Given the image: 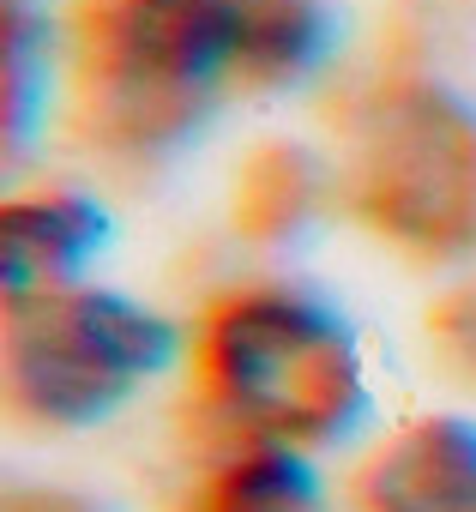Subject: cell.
Returning a JSON list of instances; mask_svg holds the SVG:
<instances>
[{
    "instance_id": "obj_3",
    "label": "cell",
    "mask_w": 476,
    "mask_h": 512,
    "mask_svg": "<svg viewBox=\"0 0 476 512\" xmlns=\"http://www.w3.org/2000/svg\"><path fill=\"white\" fill-rule=\"evenodd\" d=\"M344 199L422 266L476 253V103L428 73H380L344 115Z\"/></svg>"
},
{
    "instance_id": "obj_11",
    "label": "cell",
    "mask_w": 476,
    "mask_h": 512,
    "mask_svg": "<svg viewBox=\"0 0 476 512\" xmlns=\"http://www.w3.org/2000/svg\"><path fill=\"white\" fill-rule=\"evenodd\" d=\"M428 338L440 344V356H446L464 380H476V278L458 284V290H446V296L428 308Z\"/></svg>"
},
{
    "instance_id": "obj_10",
    "label": "cell",
    "mask_w": 476,
    "mask_h": 512,
    "mask_svg": "<svg viewBox=\"0 0 476 512\" xmlns=\"http://www.w3.org/2000/svg\"><path fill=\"white\" fill-rule=\"evenodd\" d=\"M49 55H55V31H49V13L43 0H0V73H7V157L19 163L37 121H43V103H49Z\"/></svg>"
},
{
    "instance_id": "obj_9",
    "label": "cell",
    "mask_w": 476,
    "mask_h": 512,
    "mask_svg": "<svg viewBox=\"0 0 476 512\" xmlns=\"http://www.w3.org/2000/svg\"><path fill=\"white\" fill-rule=\"evenodd\" d=\"M175 512H326V488L296 446H229Z\"/></svg>"
},
{
    "instance_id": "obj_1",
    "label": "cell",
    "mask_w": 476,
    "mask_h": 512,
    "mask_svg": "<svg viewBox=\"0 0 476 512\" xmlns=\"http://www.w3.org/2000/svg\"><path fill=\"white\" fill-rule=\"evenodd\" d=\"M248 0H73L67 85L85 145L163 163L199 139L242 67Z\"/></svg>"
},
{
    "instance_id": "obj_2",
    "label": "cell",
    "mask_w": 476,
    "mask_h": 512,
    "mask_svg": "<svg viewBox=\"0 0 476 512\" xmlns=\"http://www.w3.org/2000/svg\"><path fill=\"white\" fill-rule=\"evenodd\" d=\"M193 392L223 446H338L368 422L350 320L296 284L223 290L193 332Z\"/></svg>"
},
{
    "instance_id": "obj_5",
    "label": "cell",
    "mask_w": 476,
    "mask_h": 512,
    "mask_svg": "<svg viewBox=\"0 0 476 512\" xmlns=\"http://www.w3.org/2000/svg\"><path fill=\"white\" fill-rule=\"evenodd\" d=\"M362 512H476V422L416 416L356 470Z\"/></svg>"
},
{
    "instance_id": "obj_4",
    "label": "cell",
    "mask_w": 476,
    "mask_h": 512,
    "mask_svg": "<svg viewBox=\"0 0 476 512\" xmlns=\"http://www.w3.org/2000/svg\"><path fill=\"white\" fill-rule=\"evenodd\" d=\"M181 356V332L121 290H37L0 302L7 404L43 428H91Z\"/></svg>"
},
{
    "instance_id": "obj_8",
    "label": "cell",
    "mask_w": 476,
    "mask_h": 512,
    "mask_svg": "<svg viewBox=\"0 0 476 512\" xmlns=\"http://www.w3.org/2000/svg\"><path fill=\"white\" fill-rule=\"evenodd\" d=\"M320 163L290 145V139H266L242 157V169H235L229 181V223L242 241L254 247H284L296 241L314 211H320Z\"/></svg>"
},
{
    "instance_id": "obj_7",
    "label": "cell",
    "mask_w": 476,
    "mask_h": 512,
    "mask_svg": "<svg viewBox=\"0 0 476 512\" xmlns=\"http://www.w3.org/2000/svg\"><path fill=\"white\" fill-rule=\"evenodd\" d=\"M338 7L332 0H248L242 7V91H296L308 85L338 49Z\"/></svg>"
},
{
    "instance_id": "obj_12",
    "label": "cell",
    "mask_w": 476,
    "mask_h": 512,
    "mask_svg": "<svg viewBox=\"0 0 476 512\" xmlns=\"http://www.w3.org/2000/svg\"><path fill=\"white\" fill-rule=\"evenodd\" d=\"M0 512H103V506L85 494H67V488H13L0 500Z\"/></svg>"
},
{
    "instance_id": "obj_6",
    "label": "cell",
    "mask_w": 476,
    "mask_h": 512,
    "mask_svg": "<svg viewBox=\"0 0 476 512\" xmlns=\"http://www.w3.org/2000/svg\"><path fill=\"white\" fill-rule=\"evenodd\" d=\"M109 247V211L73 187H37L0 205V302L85 284V266Z\"/></svg>"
}]
</instances>
